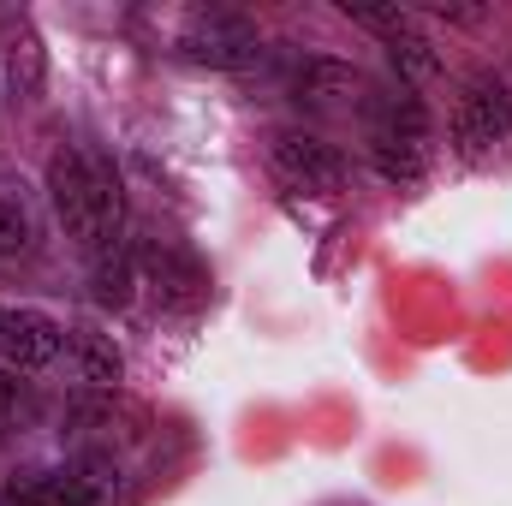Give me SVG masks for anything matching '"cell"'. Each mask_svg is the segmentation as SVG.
Segmentation results:
<instances>
[{
	"label": "cell",
	"instance_id": "obj_1",
	"mask_svg": "<svg viewBox=\"0 0 512 506\" xmlns=\"http://www.w3.org/2000/svg\"><path fill=\"white\" fill-rule=\"evenodd\" d=\"M48 203L66 239L84 256H102L126 239V185L120 167L90 143H60L48 155Z\"/></svg>",
	"mask_w": 512,
	"mask_h": 506
},
{
	"label": "cell",
	"instance_id": "obj_2",
	"mask_svg": "<svg viewBox=\"0 0 512 506\" xmlns=\"http://www.w3.org/2000/svg\"><path fill=\"white\" fill-rule=\"evenodd\" d=\"M435 161V131H429V108L417 102V90H387L370 102V167L382 173L393 191H417L429 179Z\"/></svg>",
	"mask_w": 512,
	"mask_h": 506
},
{
	"label": "cell",
	"instance_id": "obj_3",
	"mask_svg": "<svg viewBox=\"0 0 512 506\" xmlns=\"http://www.w3.org/2000/svg\"><path fill=\"white\" fill-rule=\"evenodd\" d=\"M447 143L465 167H483L489 155H501L512 143V78L507 72H477L459 102H453V126Z\"/></svg>",
	"mask_w": 512,
	"mask_h": 506
},
{
	"label": "cell",
	"instance_id": "obj_4",
	"mask_svg": "<svg viewBox=\"0 0 512 506\" xmlns=\"http://www.w3.org/2000/svg\"><path fill=\"white\" fill-rule=\"evenodd\" d=\"M120 489V471L108 453L66 459L54 471H24L0 489V506H108Z\"/></svg>",
	"mask_w": 512,
	"mask_h": 506
},
{
	"label": "cell",
	"instance_id": "obj_5",
	"mask_svg": "<svg viewBox=\"0 0 512 506\" xmlns=\"http://www.w3.org/2000/svg\"><path fill=\"white\" fill-rule=\"evenodd\" d=\"M137 280H143V286L155 292V304L173 310V316L203 310L209 292H215L203 256L191 251V245H179V239H143V245H137Z\"/></svg>",
	"mask_w": 512,
	"mask_h": 506
},
{
	"label": "cell",
	"instance_id": "obj_6",
	"mask_svg": "<svg viewBox=\"0 0 512 506\" xmlns=\"http://www.w3.org/2000/svg\"><path fill=\"white\" fill-rule=\"evenodd\" d=\"M179 54L191 66H209V72H245V66L262 60V36L245 18H233V12H203V18L185 24Z\"/></svg>",
	"mask_w": 512,
	"mask_h": 506
},
{
	"label": "cell",
	"instance_id": "obj_7",
	"mask_svg": "<svg viewBox=\"0 0 512 506\" xmlns=\"http://www.w3.org/2000/svg\"><path fill=\"white\" fill-rule=\"evenodd\" d=\"M268 161H274V173H280L292 191H310V197H334V191L346 185V161H340V149L322 143L316 131H274Z\"/></svg>",
	"mask_w": 512,
	"mask_h": 506
},
{
	"label": "cell",
	"instance_id": "obj_8",
	"mask_svg": "<svg viewBox=\"0 0 512 506\" xmlns=\"http://www.w3.org/2000/svg\"><path fill=\"white\" fill-rule=\"evenodd\" d=\"M60 352H66V328L54 316H42L30 304H0V364L6 370L36 376V370L60 364Z\"/></svg>",
	"mask_w": 512,
	"mask_h": 506
},
{
	"label": "cell",
	"instance_id": "obj_9",
	"mask_svg": "<svg viewBox=\"0 0 512 506\" xmlns=\"http://www.w3.org/2000/svg\"><path fill=\"white\" fill-rule=\"evenodd\" d=\"M370 84H364V72L352 66V60H328V54H310V60H298V72H292V102L298 108H340V102H358Z\"/></svg>",
	"mask_w": 512,
	"mask_h": 506
},
{
	"label": "cell",
	"instance_id": "obj_10",
	"mask_svg": "<svg viewBox=\"0 0 512 506\" xmlns=\"http://www.w3.org/2000/svg\"><path fill=\"white\" fill-rule=\"evenodd\" d=\"M60 358L72 364V376L84 381L90 393H120L126 358H120V346H114L108 334H96V328H66V352H60Z\"/></svg>",
	"mask_w": 512,
	"mask_h": 506
},
{
	"label": "cell",
	"instance_id": "obj_11",
	"mask_svg": "<svg viewBox=\"0 0 512 506\" xmlns=\"http://www.w3.org/2000/svg\"><path fill=\"white\" fill-rule=\"evenodd\" d=\"M66 429L114 441V435H137V429H143V411H137V405H126L120 393H90V387H84V393L66 405Z\"/></svg>",
	"mask_w": 512,
	"mask_h": 506
},
{
	"label": "cell",
	"instance_id": "obj_12",
	"mask_svg": "<svg viewBox=\"0 0 512 506\" xmlns=\"http://www.w3.org/2000/svg\"><path fill=\"white\" fill-rule=\"evenodd\" d=\"M382 42H387V60H393V72H399V84H405V90H417L423 78H435V72H441V54H435V42L417 30V18H411V24H399L393 36H382Z\"/></svg>",
	"mask_w": 512,
	"mask_h": 506
},
{
	"label": "cell",
	"instance_id": "obj_13",
	"mask_svg": "<svg viewBox=\"0 0 512 506\" xmlns=\"http://www.w3.org/2000/svg\"><path fill=\"white\" fill-rule=\"evenodd\" d=\"M131 292H137V251H126V245L102 251V256H96V304L126 310Z\"/></svg>",
	"mask_w": 512,
	"mask_h": 506
},
{
	"label": "cell",
	"instance_id": "obj_14",
	"mask_svg": "<svg viewBox=\"0 0 512 506\" xmlns=\"http://www.w3.org/2000/svg\"><path fill=\"white\" fill-rule=\"evenodd\" d=\"M6 78H12L18 96H36V90H42V36H36L30 24L6 42Z\"/></svg>",
	"mask_w": 512,
	"mask_h": 506
},
{
	"label": "cell",
	"instance_id": "obj_15",
	"mask_svg": "<svg viewBox=\"0 0 512 506\" xmlns=\"http://www.w3.org/2000/svg\"><path fill=\"white\" fill-rule=\"evenodd\" d=\"M30 239H36V221H30V209H24L18 197H0V256L30 251Z\"/></svg>",
	"mask_w": 512,
	"mask_h": 506
},
{
	"label": "cell",
	"instance_id": "obj_16",
	"mask_svg": "<svg viewBox=\"0 0 512 506\" xmlns=\"http://www.w3.org/2000/svg\"><path fill=\"white\" fill-rule=\"evenodd\" d=\"M24 411H30V393H24L18 370H0V429H12Z\"/></svg>",
	"mask_w": 512,
	"mask_h": 506
},
{
	"label": "cell",
	"instance_id": "obj_17",
	"mask_svg": "<svg viewBox=\"0 0 512 506\" xmlns=\"http://www.w3.org/2000/svg\"><path fill=\"white\" fill-rule=\"evenodd\" d=\"M447 24H483V6H441Z\"/></svg>",
	"mask_w": 512,
	"mask_h": 506
}]
</instances>
